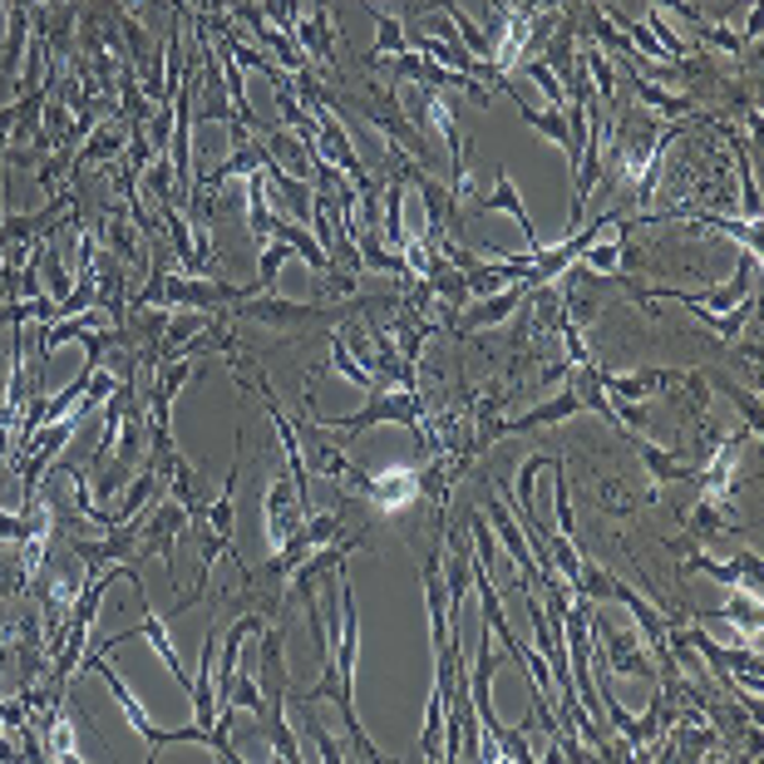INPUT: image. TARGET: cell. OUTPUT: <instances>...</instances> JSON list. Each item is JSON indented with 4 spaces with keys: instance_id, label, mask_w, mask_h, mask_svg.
I'll list each match as a JSON object with an SVG mask.
<instances>
[{
    "instance_id": "7",
    "label": "cell",
    "mask_w": 764,
    "mask_h": 764,
    "mask_svg": "<svg viewBox=\"0 0 764 764\" xmlns=\"http://www.w3.org/2000/svg\"><path fill=\"white\" fill-rule=\"evenodd\" d=\"M685 380V370H632V375H616V370H602L597 366V385L606 390V400L616 405H646L656 400L661 390H675Z\"/></svg>"
},
{
    "instance_id": "29",
    "label": "cell",
    "mask_w": 764,
    "mask_h": 764,
    "mask_svg": "<svg viewBox=\"0 0 764 764\" xmlns=\"http://www.w3.org/2000/svg\"><path fill=\"white\" fill-rule=\"evenodd\" d=\"M331 370H336V375H346L350 385H360V390L375 385V380H370V370L360 366L356 356H350V346H346V336H340V326H331Z\"/></svg>"
},
{
    "instance_id": "38",
    "label": "cell",
    "mask_w": 764,
    "mask_h": 764,
    "mask_svg": "<svg viewBox=\"0 0 764 764\" xmlns=\"http://www.w3.org/2000/svg\"><path fill=\"white\" fill-rule=\"evenodd\" d=\"M513 5H518V0H488V25H484V31L494 35V45H498V35H503V15L513 11Z\"/></svg>"
},
{
    "instance_id": "28",
    "label": "cell",
    "mask_w": 764,
    "mask_h": 764,
    "mask_svg": "<svg viewBox=\"0 0 764 764\" xmlns=\"http://www.w3.org/2000/svg\"><path fill=\"white\" fill-rule=\"evenodd\" d=\"M750 321H754V291H750V297H740V301H734V306L725 311V316H705L701 326H710L715 336H720L725 346H730V340H740V331L750 326Z\"/></svg>"
},
{
    "instance_id": "35",
    "label": "cell",
    "mask_w": 764,
    "mask_h": 764,
    "mask_svg": "<svg viewBox=\"0 0 764 764\" xmlns=\"http://www.w3.org/2000/svg\"><path fill=\"white\" fill-rule=\"evenodd\" d=\"M695 35H701V45H710V50H725V55H744V40L730 31V25H695Z\"/></svg>"
},
{
    "instance_id": "36",
    "label": "cell",
    "mask_w": 764,
    "mask_h": 764,
    "mask_svg": "<svg viewBox=\"0 0 764 764\" xmlns=\"http://www.w3.org/2000/svg\"><path fill=\"white\" fill-rule=\"evenodd\" d=\"M262 15H267V21H277V31L291 35L306 11H301V0H262Z\"/></svg>"
},
{
    "instance_id": "39",
    "label": "cell",
    "mask_w": 764,
    "mask_h": 764,
    "mask_svg": "<svg viewBox=\"0 0 764 764\" xmlns=\"http://www.w3.org/2000/svg\"><path fill=\"white\" fill-rule=\"evenodd\" d=\"M740 40H760V0H750V21H744Z\"/></svg>"
},
{
    "instance_id": "26",
    "label": "cell",
    "mask_w": 764,
    "mask_h": 764,
    "mask_svg": "<svg viewBox=\"0 0 764 764\" xmlns=\"http://www.w3.org/2000/svg\"><path fill=\"white\" fill-rule=\"evenodd\" d=\"M104 242H109V252L129 267V262H143V242L134 238V218L129 212H109L104 218Z\"/></svg>"
},
{
    "instance_id": "2",
    "label": "cell",
    "mask_w": 764,
    "mask_h": 764,
    "mask_svg": "<svg viewBox=\"0 0 764 764\" xmlns=\"http://www.w3.org/2000/svg\"><path fill=\"white\" fill-rule=\"evenodd\" d=\"M316 415V409H311ZM321 429H346V435H366L375 425H400L419 439V449H429V435H425V400L419 390H395V385H370L366 390V405L356 415H316Z\"/></svg>"
},
{
    "instance_id": "4",
    "label": "cell",
    "mask_w": 764,
    "mask_h": 764,
    "mask_svg": "<svg viewBox=\"0 0 764 764\" xmlns=\"http://www.w3.org/2000/svg\"><path fill=\"white\" fill-rule=\"evenodd\" d=\"M80 665H84L80 675H100V681L109 685V695H114V701H119L124 720H129L134 730H139V740L149 744V754L169 750V730H163V725H153V715L143 710V701H139V695H134V691H129V681H124V675H119V671H114V665H109V656H104V651H94V656H84Z\"/></svg>"
},
{
    "instance_id": "21",
    "label": "cell",
    "mask_w": 764,
    "mask_h": 764,
    "mask_svg": "<svg viewBox=\"0 0 764 764\" xmlns=\"http://www.w3.org/2000/svg\"><path fill=\"white\" fill-rule=\"evenodd\" d=\"M632 94L656 114V119H691V114H695V100H691V94L661 90V84L646 80V74H632Z\"/></svg>"
},
{
    "instance_id": "8",
    "label": "cell",
    "mask_w": 764,
    "mask_h": 764,
    "mask_svg": "<svg viewBox=\"0 0 764 764\" xmlns=\"http://www.w3.org/2000/svg\"><path fill=\"white\" fill-rule=\"evenodd\" d=\"M301 523H306V503L297 498L291 474H277L267 484V494H262V528H267V543L281 547Z\"/></svg>"
},
{
    "instance_id": "17",
    "label": "cell",
    "mask_w": 764,
    "mask_h": 764,
    "mask_svg": "<svg viewBox=\"0 0 764 764\" xmlns=\"http://www.w3.org/2000/svg\"><path fill=\"white\" fill-rule=\"evenodd\" d=\"M725 513H730V508H725L720 498L701 494V498H695V503L681 513L685 537H691V543H715V537H725V533H740V528H734Z\"/></svg>"
},
{
    "instance_id": "23",
    "label": "cell",
    "mask_w": 764,
    "mask_h": 764,
    "mask_svg": "<svg viewBox=\"0 0 764 764\" xmlns=\"http://www.w3.org/2000/svg\"><path fill=\"white\" fill-rule=\"evenodd\" d=\"M370 11V21H375V50H370V60H385V55H405L409 50V31L405 21H395L390 11H380L375 0H360Z\"/></svg>"
},
{
    "instance_id": "16",
    "label": "cell",
    "mask_w": 764,
    "mask_h": 764,
    "mask_svg": "<svg viewBox=\"0 0 764 764\" xmlns=\"http://www.w3.org/2000/svg\"><path fill=\"white\" fill-rule=\"evenodd\" d=\"M626 439H632V449L641 454L646 474H651L661 488L665 484H695V478H701V464H691L685 454H671L665 444H651L646 435H632V429H626Z\"/></svg>"
},
{
    "instance_id": "19",
    "label": "cell",
    "mask_w": 764,
    "mask_h": 764,
    "mask_svg": "<svg viewBox=\"0 0 764 764\" xmlns=\"http://www.w3.org/2000/svg\"><path fill=\"white\" fill-rule=\"evenodd\" d=\"M705 622H730L734 632H744L754 641L764 626V606H760V592H740V587H730V597H725L720 606H710L705 612Z\"/></svg>"
},
{
    "instance_id": "11",
    "label": "cell",
    "mask_w": 764,
    "mask_h": 764,
    "mask_svg": "<svg viewBox=\"0 0 764 764\" xmlns=\"http://www.w3.org/2000/svg\"><path fill=\"white\" fill-rule=\"evenodd\" d=\"M523 297H528L523 281H508V287H503V291H494V297H474L464 311H459V316H449V326H454V336L494 331V326H503V321L513 316L518 306H523Z\"/></svg>"
},
{
    "instance_id": "31",
    "label": "cell",
    "mask_w": 764,
    "mask_h": 764,
    "mask_svg": "<svg viewBox=\"0 0 764 764\" xmlns=\"http://www.w3.org/2000/svg\"><path fill=\"white\" fill-rule=\"evenodd\" d=\"M291 257H297V252H291V242H262V257H257V277H252V281H257V287L262 291H271V287H277V271L281 267H287V262Z\"/></svg>"
},
{
    "instance_id": "24",
    "label": "cell",
    "mask_w": 764,
    "mask_h": 764,
    "mask_svg": "<svg viewBox=\"0 0 764 764\" xmlns=\"http://www.w3.org/2000/svg\"><path fill=\"white\" fill-rule=\"evenodd\" d=\"M701 375H705V385H715L720 395H730V405L740 409L744 429H750V435H760V395H754V385H740V380L720 375V370H701Z\"/></svg>"
},
{
    "instance_id": "33",
    "label": "cell",
    "mask_w": 764,
    "mask_h": 764,
    "mask_svg": "<svg viewBox=\"0 0 764 764\" xmlns=\"http://www.w3.org/2000/svg\"><path fill=\"white\" fill-rule=\"evenodd\" d=\"M291 705H297V701H291ZM297 710H301V725H306V734H311V740H316L321 760H326V764H340V760H346V744H340L336 734H331L326 725L316 720V710H311V705H297Z\"/></svg>"
},
{
    "instance_id": "5",
    "label": "cell",
    "mask_w": 764,
    "mask_h": 764,
    "mask_svg": "<svg viewBox=\"0 0 764 764\" xmlns=\"http://www.w3.org/2000/svg\"><path fill=\"white\" fill-rule=\"evenodd\" d=\"M188 533V508L178 498H159L139 523V557H163L169 572H178V537Z\"/></svg>"
},
{
    "instance_id": "1",
    "label": "cell",
    "mask_w": 764,
    "mask_h": 764,
    "mask_svg": "<svg viewBox=\"0 0 764 764\" xmlns=\"http://www.w3.org/2000/svg\"><path fill=\"white\" fill-rule=\"evenodd\" d=\"M360 311H375L370 301H316V306H306V301H287V297H271V291H257V297L238 301L232 306V316L242 321H257V326H277V331H316V326H346V321H356Z\"/></svg>"
},
{
    "instance_id": "10",
    "label": "cell",
    "mask_w": 764,
    "mask_h": 764,
    "mask_svg": "<svg viewBox=\"0 0 764 764\" xmlns=\"http://www.w3.org/2000/svg\"><path fill=\"white\" fill-rule=\"evenodd\" d=\"M134 636H143V641L153 646V656H159V661H163V671H169L173 681H178V691L188 695V691H193V675H188V665H183L178 646H173V636H169V622H163L159 612H149V616H143L139 626H134V632H119V636H109V641H104L100 651H104V656H114V651H119L124 641H134Z\"/></svg>"
},
{
    "instance_id": "20",
    "label": "cell",
    "mask_w": 764,
    "mask_h": 764,
    "mask_svg": "<svg viewBox=\"0 0 764 764\" xmlns=\"http://www.w3.org/2000/svg\"><path fill=\"white\" fill-rule=\"evenodd\" d=\"M720 134L730 139V149H734V193H740V212L754 222V228H760L764 202H760V183H754V159H750V149H744V139L734 129H725V124H720Z\"/></svg>"
},
{
    "instance_id": "27",
    "label": "cell",
    "mask_w": 764,
    "mask_h": 764,
    "mask_svg": "<svg viewBox=\"0 0 764 764\" xmlns=\"http://www.w3.org/2000/svg\"><path fill=\"white\" fill-rule=\"evenodd\" d=\"M508 94H513V90H508ZM513 104H518V114H523L528 129H537L547 143H553V149L567 153V119H563V109H533V104H523L518 94H513Z\"/></svg>"
},
{
    "instance_id": "37",
    "label": "cell",
    "mask_w": 764,
    "mask_h": 764,
    "mask_svg": "<svg viewBox=\"0 0 764 764\" xmlns=\"http://www.w3.org/2000/svg\"><path fill=\"white\" fill-rule=\"evenodd\" d=\"M651 5H656V11H675V15H681L685 25H691V31H695V25H705V15L695 11L691 0H651Z\"/></svg>"
},
{
    "instance_id": "34",
    "label": "cell",
    "mask_w": 764,
    "mask_h": 764,
    "mask_svg": "<svg viewBox=\"0 0 764 764\" xmlns=\"http://www.w3.org/2000/svg\"><path fill=\"white\" fill-rule=\"evenodd\" d=\"M523 74H528V80L537 84V90H543L547 109H563V104H567V90H563V80H557V74L547 70V65L537 60V55H533V60H523Z\"/></svg>"
},
{
    "instance_id": "3",
    "label": "cell",
    "mask_w": 764,
    "mask_h": 764,
    "mask_svg": "<svg viewBox=\"0 0 764 764\" xmlns=\"http://www.w3.org/2000/svg\"><path fill=\"white\" fill-rule=\"evenodd\" d=\"M592 641H597V656H602V665L612 675H632V681H656V675H661L656 671V656L646 651L636 626H616V622L592 612Z\"/></svg>"
},
{
    "instance_id": "25",
    "label": "cell",
    "mask_w": 764,
    "mask_h": 764,
    "mask_svg": "<svg viewBox=\"0 0 764 764\" xmlns=\"http://www.w3.org/2000/svg\"><path fill=\"white\" fill-rule=\"evenodd\" d=\"M124 124L114 129V124H100V129H90L84 134V143H80V159H74V173L80 169H90V163H104V159H119L124 153Z\"/></svg>"
},
{
    "instance_id": "12",
    "label": "cell",
    "mask_w": 764,
    "mask_h": 764,
    "mask_svg": "<svg viewBox=\"0 0 764 764\" xmlns=\"http://www.w3.org/2000/svg\"><path fill=\"white\" fill-rule=\"evenodd\" d=\"M468 218V212H474V218H488V212H508V218L518 222V228H523V238H528V252H543V238H537V222L528 218V208H523V193H518V183L508 178L503 169H498V178H494V193H484V198H468V208H459Z\"/></svg>"
},
{
    "instance_id": "13",
    "label": "cell",
    "mask_w": 764,
    "mask_h": 764,
    "mask_svg": "<svg viewBox=\"0 0 764 764\" xmlns=\"http://www.w3.org/2000/svg\"><path fill=\"white\" fill-rule=\"evenodd\" d=\"M582 415V400H577V390L567 385V390H557L553 400H543V405H533V409H523V415H513V419H498V439H523V435H533V429H547V425H567V419H577Z\"/></svg>"
},
{
    "instance_id": "30",
    "label": "cell",
    "mask_w": 764,
    "mask_h": 764,
    "mask_svg": "<svg viewBox=\"0 0 764 764\" xmlns=\"http://www.w3.org/2000/svg\"><path fill=\"white\" fill-rule=\"evenodd\" d=\"M553 513H557V533L563 537H577V518H572V488H567V474H563V459H553Z\"/></svg>"
},
{
    "instance_id": "14",
    "label": "cell",
    "mask_w": 764,
    "mask_h": 764,
    "mask_svg": "<svg viewBox=\"0 0 764 764\" xmlns=\"http://www.w3.org/2000/svg\"><path fill=\"white\" fill-rule=\"evenodd\" d=\"M360 498H366L375 513H400V508H409L419 498V468H385V474H370Z\"/></svg>"
},
{
    "instance_id": "18",
    "label": "cell",
    "mask_w": 764,
    "mask_h": 764,
    "mask_svg": "<svg viewBox=\"0 0 764 764\" xmlns=\"http://www.w3.org/2000/svg\"><path fill=\"white\" fill-rule=\"evenodd\" d=\"M291 40L301 45V55L316 65H331L336 60V25H331V11L326 5H316L311 15H301L297 31H291Z\"/></svg>"
},
{
    "instance_id": "32",
    "label": "cell",
    "mask_w": 764,
    "mask_h": 764,
    "mask_svg": "<svg viewBox=\"0 0 764 764\" xmlns=\"http://www.w3.org/2000/svg\"><path fill=\"white\" fill-rule=\"evenodd\" d=\"M228 701L238 705V710H247V715L267 710V691H262L257 671H242V665H238V675H232V691H228Z\"/></svg>"
},
{
    "instance_id": "15",
    "label": "cell",
    "mask_w": 764,
    "mask_h": 764,
    "mask_svg": "<svg viewBox=\"0 0 764 764\" xmlns=\"http://www.w3.org/2000/svg\"><path fill=\"white\" fill-rule=\"evenodd\" d=\"M262 641H257V656H262V671H257V681H262V691H267V705H277V701H287V691H291V675H287V632H281V622L277 626H262Z\"/></svg>"
},
{
    "instance_id": "9",
    "label": "cell",
    "mask_w": 764,
    "mask_h": 764,
    "mask_svg": "<svg viewBox=\"0 0 764 764\" xmlns=\"http://www.w3.org/2000/svg\"><path fill=\"white\" fill-rule=\"evenodd\" d=\"M685 572H691V577H710V582H720L725 592H730V587H740V592H760V582H764L760 553H734V557L685 553Z\"/></svg>"
},
{
    "instance_id": "6",
    "label": "cell",
    "mask_w": 764,
    "mask_h": 764,
    "mask_svg": "<svg viewBox=\"0 0 764 764\" xmlns=\"http://www.w3.org/2000/svg\"><path fill=\"white\" fill-rule=\"evenodd\" d=\"M484 518H488V528H494V537H498V547H503V557L518 567L523 587H537V577H543V563H537V553H533V543H528L523 523L513 518V503H508L498 488H494V498H488Z\"/></svg>"
},
{
    "instance_id": "22",
    "label": "cell",
    "mask_w": 764,
    "mask_h": 764,
    "mask_svg": "<svg viewBox=\"0 0 764 764\" xmlns=\"http://www.w3.org/2000/svg\"><path fill=\"white\" fill-rule=\"evenodd\" d=\"M257 725H262V734H267L271 754H281L287 764H301V760H306L301 740L291 734V725H287V701H277V705H267V710H257Z\"/></svg>"
}]
</instances>
